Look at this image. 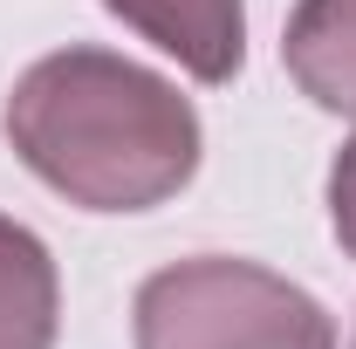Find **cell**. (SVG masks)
I'll return each instance as SVG.
<instances>
[{
  "label": "cell",
  "instance_id": "cell-6",
  "mask_svg": "<svg viewBox=\"0 0 356 349\" xmlns=\"http://www.w3.org/2000/svg\"><path fill=\"white\" fill-rule=\"evenodd\" d=\"M329 226H336L343 254L356 261V137L336 151V165H329Z\"/></svg>",
  "mask_w": 356,
  "mask_h": 349
},
{
  "label": "cell",
  "instance_id": "cell-2",
  "mask_svg": "<svg viewBox=\"0 0 356 349\" xmlns=\"http://www.w3.org/2000/svg\"><path fill=\"white\" fill-rule=\"evenodd\" d=\"M131 336L137 349H336V315L261 261L192 254L137 288Z\"/></svg>",
  "mask_w": 356,
  "mask_h": 349
},
{
  "label": "cell",
  "instance_id": "cell-5",
  "mask_svg": "<svg viewBox=\"0 0 356 349\" xmlns=\"http://www.w3.org/2000/svg\"><path fill=\"white\" fill-rule=\"evenodd\" d=\"M62 274L35 226L0 213V349H55Z\"/></svg>",
  "mask_w": 356,
  "mask_h": 349
},
{
  "label": "cell",
  "instance_id": "cell-1",
  "mask_svg": "<svg viewBox=\"0 0 356 349\" xmlns=\"http://www.w3.org/2000/svg\"><path fill=\"white\" fill-rule=\"evenodd\" d=\"M0 131L48 192L83 213H151L178 199L206 158L192 96H178L158 69L89 42L28 62L7 89Z\"/></svg>",
  "mask_w": 356,
  "mask_h": 349
},
{
  "label": "cell",
  "instance_id": "cell-4",
  "mask_svg": "<svg viewBox=\"0 0 356 349\" xmlns=\"http://www.w3.org/2000/svg\"><path fill=\"white\" fill-rule=\"evenodd\" d=\"M281 69L329 117H356V0H295Z\"/></svg>",
  "mask_w": 356,
  "mask_h": 349
},
{
  "label": "cell",
  "instance_id": "cell-3",
  "mask_svg": "<svg viewBox=\"0 0 356 349\" xmlns=\"http://www.w3.org/2000/svg\"><path fill=\"white\" fill-rule=\"evenodd\" d=\"M131 35L172 55L192 83H233L247 62V0H103Z\"/></svg>",
  "mask_w": 356,
  "mask_h": 349
},
{
  "label": "cell",
  "instance_id": "cell-7",
  "mask_svg": "<svg viewBox=\"0 0 356 349\" xmlns=\"http://www.w3.org/2000/svg\"><path fill=\"white\" fill-rule=\"evenodd\" d=\"M350 349H356V343H350Z\"/></svg>",
  "mask_w": 356,
  "mask_h": 349
}]
</instances>
